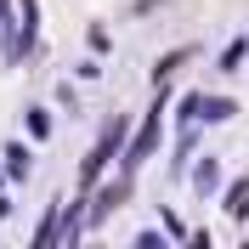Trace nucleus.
Instances as JSON below:
<instances>
[{
  "label": "nucleus",
  "mask_w": 249,
  "mask_h": 249,
  "mask_svg": "<svg viewBox=\"0 0 249 249\" xmlns=\"http://www.w3.org/2000/svg\"><path fill=\"white\" fill-rule=\"evenodd\" d=\"M119 142H124V113H119V119H108V130H102V136H96V147L85 153V170H79V181H85V187H91L96 176H102V170L113 164V153H119Z\"/></svg>",
  "instance_id": "f257e3e1"
},
{
  "label": "nucleus",
  "mask_w": 249,
  "mask_h": 249,
  "mask_svg": "<svg viewBox=\"0 0 249 249\" xmlns=\"http://www.w3.org/2000/svg\"><path fill=\"white\" fill-rule=\"evenodd\" d=\"M17 12H23V23H17V40H12V57H29L34 34H40V6L34 0H17Z\"/></svg>",
  "instance_id": "f03ea898"
},
{
  "label": "nucleus",
  "mask_w": 249,
  "mask_h": 249,
  "mask_svg": "<svg viewBox=\"0 0 249 249\" xmlns=\"http://www.w3.org/2000/svg\"><path fill=\"white\" fill-rule=\"evenodd\" d=\"M153 147H159V108L147 113V119H142V136L130 142V153H124V164H142V159L153 153Z\"/></svg>",
  "instance_id": "7ed1b4c3"
},
{
  "label": "nucleus",
  "mask_w": 249,
  "mask_h": 249,
  "mask_svg": "<svg viewBox=\"0 0 249 249\" xmlns=\"http://www.w3.org/2000/svg\"><path fill=\"white\" fill-rule=\"evenodd\" d=\"M232 102L227 96H198V108H193V119H210V124H221V119H232Z\"/></svg>",
  "instance_id": "20e7f679"
},
{
  "label": "nucleus",
  "mask_w": 249,
  "mask_h": 249,
  "mask_svg": "<svg viewBox=\"0 0 249 249\" xmlns=\"http://www.w3.org/2000/svg\"><path fill=\"white\" fill-rule=\"evenodd\" d=\"M57 238H62V221H57V210H51V215L40 221V232H34V244H40V249H51Z\"/></svg>",
  "instance_id": "39448f33"
},
{
  "label": "nucleus",
  "mask_w": 249,
  "mask_h": 249,
  "mask_svg": "<svg viewBox=\"0 0 249 249\" xmlns=\"http://www.w3.org/2000/svg\"><path fill=\"white\" fill-rule=\"evenodd\" d=\"M227 215H249V176L232 187V193H227Z\"/></svg>",
  "instance_id": "423d86ee"
},
{
  "label": "nucleus",
  "mask_w": 249,
  "mask_h": 249,
  "mask_svg": "<svg viewBox=\"0 0 249 249\" xmlns=\"http://www.w3.org/2000/svg\"><path fill=\"white\" fill-rule=\"evenodd\" d=\"M6 164H12V176H29V147H6Z\"/></svg>",
  "instance_id": "0eeeda50"
},
{
  "label": "nucleus",
  "mask_w": 249,
  "mask_h": 249,
  "mask_svg": "<svg viewBox=\"0 0 249 249\" xmlns=\"http://www.w3.org/2000/svg\"><path fill=\"white\" fill-rule=\"evenodd\" d=\"M193 181H198V187H204V193H210V187H215V181H221V170H215V159H204V164H198V176H193Z\"/></svg>",
  "instance_id": "6e6552de"
},
{
  "label": "nucleus",
  "mask_w": 249,
  "mask_h": 249,
  "mask_svg": "<svg viewBox=\"0 0 249 249\" xmlns=\"http://www.w3.org/2000/svg\"><path fill=\"white\" fill-rule=\"evenodd\" d=\"M181 62H187V51H170V57H164V62H159V68H153V74H159V79H170L176 68H181Z\"/></svg>",
  "instance_id": "1a4fd4ad"
},
{
  "label": "nucleus",
  "mask_w": 249,
  "mask_h": 249,
  "mask_svg": "<svg viewBox=\"0 0 249 249\" xmlns=\"http://www.w3.org/2000/svg\"><path fill=\"white\" fill-rule=\"evenodd\" d=\"M29 130H34V136H51V119H46V108H29Z\"/></svg>",
  "instance_id": "9d476101"
},
{
  "label": "nucleus",
  "mask_w": 249,
  "mask_h": 249,
  "mask_svg": "<svg viewBox=\"0 0 249 249\" xmlns=\"http://www.w3.org/2000/svg\"><path fill=\"white\" fill-rule=\"evenodd\" d=\"M238 62H244V46H227V51H221V68H227V74H232Z\"/></svg>",
  "instance_id": "9b49d317"
},
{
  "label": "nucleus",
  "mask_w": 249,
  "mask_h": 249,
  "mask_svg": "<svg viewBox=\"0 0 249 249\" xmlns=\"http://www.w3.org/2000/svg\"><path fill=\"white\" fill-rule=\"evenodd\" d=\"M0 23H12V0H0Z\"/></svg>",
  "instance_id": "f8f14e48"
}]
</instances>
